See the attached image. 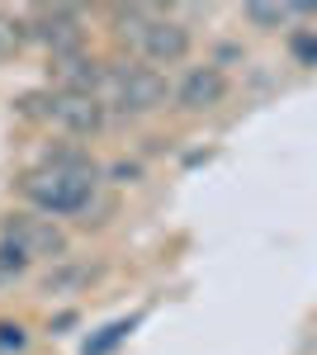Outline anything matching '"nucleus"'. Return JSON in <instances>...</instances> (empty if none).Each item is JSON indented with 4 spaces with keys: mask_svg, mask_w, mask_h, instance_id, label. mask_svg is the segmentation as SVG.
Masks as SVG:
<instances>
[{
    "mask_svg": "<svg viewBox=\"0 0 317 355\" xmlns=\"http://www.w3.org/2000/svg\"><path fill=\"white\" fill-rule=\"evenodd\" d=\"M95 185H100V171L90 157H53L19 180V194L43 214H80L95 199Z\"/></svg>",
    "mask_w": 317,
    "mask_h": 355,
    "instance_id": "1",
    "label": "nucleus"
},
{
    "mask_svg": "<svg viewBox=\"0 0 317 355\" xmlns=\"http://www.w3.org/2000/svg\"><path fill=\"white\" fill-rule=\"evenodd\" d=\"M114 33H119V43H128L132 53H142L147 62H166V67L189 53V28L180 19H171V15L147 10V5L119 10L114 15Z\"/></svg>",
    "mask_w": 317,
    "mask_h": 355,
    "instance_id": "2",
    "label": "nucleus"
},
{
    "mask_svg": "<svg viewBox=\"0 0 317 355\" xmlns=\"http://www.w3.org/2000/svg\"><path fill=\"white\" fill-rule=\"evenodd\" d=\"M100 105L114 114H152L166 105V76L142 62H114L100 81Z\"/></svg>",
    "mask_w": 317,
    "mask_h": 355,
    "instance_id": "3",
    "label": "nucleus"
},
{
    "mask_svg": "<svg viewBox=\"0 0 317 355\" xmlns=\"http://www.w3.org/2000/svg\"><path fill=\"white\" fill-rule=\"evenodd\" d=\"M0 251L15 256L19 266L57 261V256H67V232L53 218H38V214H10L0 223Z\"/></svg>",
    "mask_w": 317,
    "mask_h": 355,
    "instance_id": "4",
    "label": "nucleus"
},
{
    "mask_svg": "<svg viewBox=\"0 0 317 355\" xmlns=\"http://www.w3.org/2000/svg\"><path fill=\"white\" fill-rule=\"evenodd\" d=\"M28 105H38V114L57 123V128H67V133H100L105 128L109 110L100 105V95H76V90H48V95H38V100H28Z\"/></svg>",
    "mask_w": 317,
    "mask_h": 355,
    "instance_id": "5",
    "label": "nucleus"
},
{
    "mask_svg": "<svg viewBox=\"0 0 317 355\" xmlns=\"http://www.w3.org/2000/svg\"><path fill=\"white\" fill-rule=\"evenodd\" d=\"M28 33L38 38V43H48L53 57H71V53H85L80 43H85V28H80V15L76 10H67V5H53V10H38L33 15V24Z\"/></svg>",
    "mask_w": 317,
    "mask_h": 355,
    "instance_id": "6",
    "label": "nucleus"
},
{
    "mask_svg": "<svg viewBox=\"0 0 317 355\" xmlns=\"http://www.w3.org/2000/svg\"><path fill=\"white\" fill-rule=\"evenodd\" d=\"M223 95H228V76L218 67H194L185 81H180V90H175L180 110H189V114H204L213 105H223Z\"/></svg>",
    "mask_w": 317,
    "mask_h": 355,
    "instance_id": "7",
    "label": "nucleus"
},
{
    "mask_svg": "<svg viewBox=\"0 0 317 355\" xmlns=\"http://www.w3.org/2000/svg\"><path fill=\"white\" fill-rule=\"evenodd\" d=\"M53 76H57V90L100 95V81H105V62H95V57H85V53L53 57Z\"/></svg>",
    "mask_w": 317,
    "mask_h": 355,
    "instance_id": "8",
    "label": "nucleus"
},
{
    "mask_svg": "<svg viewBox=\"0 0 317 355\" xmlns=\"http://www.w3.org/2000/svg\"><path fill=\"white\" fill-rule=\"evenodd\" d=\"M317 5H246V19L261 28H275V24H289L293 15H313Z\"/></svg>",
    "mask_w": 317,
    "mask_h": 355,
    "instance_id": "9",
    "label": "nucleus"
},
{
    "mask_svg": "<svg viewBox=\"0 0 317 355\" xmlns=\"http://www.w3.org/2000/svg\"><path fill=\"white\" fill-rule=\"evenodd\" d=\"M28 38V24H19V19H10V15H0V57L19 53Z\"/></svg>",
    "mask_w": 317,
    "mask_h": 355,
    "instance_id": "10",
    "label": "nucleus"
},
{
    "mask_svg": "<svg viewBox=\"0 0 317 355\" xmlns=\"http://www.w3.org/2000/svg\"><path fill=\"white\" fill-rule=\"evenodd\" d=\"M128 331H132V322H114V327H105L95 341H90V346H85V355H109L119 341H123V336H128Z\"/></svg>",
    "mask_w": 317,
    "mask_h": 355,
    "instance_id": "11",
    "label": "nucleus"
},
{
    "mask_svg": "<svg viewBox=\"0 0 317 355\" xmlns=\"http://www.w3.org/2000/svg\"><path fill=\"white\" fill-rule=\"evenodd\" d=\"M289 48H293V57H298L303 67H317V33H303V28H298V33L289 38Z\"/></svg>",
    "mask_w": 317,
    "mask_h": 355,
    "instance_id": "12",
    "label": "nucleus"
},
{
    "mask_svg": "<svg viewBox=\"0 0 317 355\" xmlns=\"http://www.w3.org/2000/svg\"><path fill=\"white\" fill-rule=\"evenodd\" d=\"M0 346H24V327H15V322H0Z\"/></svg>",
    "mask_w": 317,
    "mask_h": 355,
    "instance_id": "13",
    "label": "nucleus"
},
{
    "mask_svg": "<svg viewBox=\"0 0 317 355\" xmlns=\"http://www.w3.org/2000/svg\"><path fill=\"white\" fill-rule=\"evenodd\" d=\"M19 270H24V266H19L15 256H5V251H0V289H5V284H10V279H15Z\"/></svg>",
    "mask_w": 317,
    "mask_h": 355,
    "instance_id": "14",
    "label": "nucleus"
}]
</instances>
